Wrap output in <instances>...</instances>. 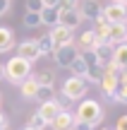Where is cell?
<instances>
[{"label":"cell","mask_w":127,"mask_h":130,"mask_svg":"<svg viewBox=\"0 0 127 130\" xmlns=\"http://www.w3.org/2000/svg\"><path fill=\"white\" fill-rule=\"evenodd\" d=\"M74 118H77V121H82V123L98 125V123L103 121V108H101V104L94 101V99H84V101L79 104V108H77Z\"/></svg>","instance_id":"cell-1"},{"label":"cell","mask_w":127,"mask_h":130,"mask_svg":"<svg viewBox=\"0 0 127 130\" xmlns=\"http://www.w3.org/2000/svg\"><path fill=\"white\" fill-rule=\"evenodd\" d=\"M31 75V63L22 60V58H10L7 63H5V79H10V82L14 84H22L24 79Z\"/></svg>","instance_id":"cell-2"},{"label":"cell","mask_w":127,"mask_h":130,"mask_svg":"<svg viewBox=\"0 0 127 130\" xmlns=\"http://www.w3.org/2000/svg\"><path fill=\"white\" fill-rule=\"evenodd\" d=\"M86 89H89V84L84 77H67L62 82V96L70 101H79V99H84Z\"/></svg>","instance_id":"cell-3"},{"label":"cell","mask_w":127,"mask_h":130,"mask_svg":"<svg viewBox=\"0 0 127 130\" xmlns=\"http://www.w3.org/2000/svg\"><path fill=\"white\" fill-rule=\"evenodd\" d=\"M118 82H120V70L115 68L113 63L106 65L103 68V77H101V82H98V87H101V92L106 94V99L113 96V92L118 89Z\"/></svg>","instance_id":"cell-4"},{"label":"cell","mask_w":127,"mask_h":130,"mask_svg":"<svg viewBox=\"0 0 127 130\" xmlns=\"http://www.w3.org/2000/svg\"><path fill=\"white\" fill-rule=\"evenodd\" d=\"M101 14L108 24H125L127 22V5L120 3H108L106 7H101Z\"/></svg>","instance_id":"cell-5"},{"label":"cell","mask_w":127,"mask_h":130,"mask_svg":"<svg viewBox=\"0 0 127 130\" xmlns=\"http://www.w3.org/2000/svg\"><path fill=\"white\" fill-rule=\"evenodd\" d=\"M17 58H22V60H27V63H36L38 58H41L38 41H36V39H27V41H22L17 46Z\"/></svg>","instance_id":"cell-6"},{"label":"cell","mask_w":127,"mask_h":130,"mask_svg":"<svg viewBox=\"0 0 127 130\" xmlns=\"http://www.w3.org/2000/svg\"><path fill=\"white\" fill-rule=\"evenodd\" d=\"M53 58H55V65H60V68H70V65L79 58V48H77L74 43H72V46H60V48H55Z\"/></svg>","instance_id":"cell-7"},{"label":"cell","mask_w":127,"mask_h":130,"mask_svg":"<svg viewBox=\"0 0 127 130\" xmlns=\"http://www.w3.org/2000/svg\"><path fill=\"white\" fill-rule=\"evenodd\" d=\"M48 34H50L55 48H60V46H72V43H74V31L67 29V27H60V24H58V27H53Z\"/></svg>","instance_id":"cell-8"},{"label":"cell","mask_w":127,"mask_h":130,"mask_svg":"<svg viewBox=\"0 0 127 130\" xmlns=\"http://www.w3.org/2000/svg\"><path fill=\"white\" fill-rule=\"evenodd\" d=\"M62 104L58 101V99H50V101H46V104H41V108H38V116L43 118V121H46V125H50L53 121H55V116L58 113L62 111Z\"/></svg>","instance_id":"cell-9"},{"label":"cell","mask_w":127,"mask_h":130,"mask_svg":"<svg viewBox=\"0 0 127 130\" xmlns=\"http://www.w3.org/2000/svg\"><path fill=\"white\" fill-rule=\"evenodd\" d=\"M74 125H77V118H74V113L67 111V108H62L55 116V121L50 123L53 130H74Z\"/></svg>","instance_id":"cell-10"},{"label":"cell","mask_w":127,"mask_h":130,"mask_svg":"<svg viewBox=\"0 0 127 130\" xmlns=\"http://www.w3.org/2000/svg\"><path fill=\"white\" fill-rule=\"evenodd\" d=\"M113 51H115V46H110L108 41H98V46L94 48V53H96V60H98L101 68L113 63Z\"/></svg>","instance_id":"cell-11"},{"label":"cell","mask_w":127,"mask_h":130,"mask_svg":"<svg viewBox=\"0 0 127 130\" xmlns=\"http://www.w3.org/2000/svg\"><path fill=\"white\" fill-rule=\"evenodd\" d=\"M106 41H108L110 46H120V43H125L127 41V24H110Z\"/></svg>","instance_id":"cell-12"},{"label":"cell","mask_w":127,"mask_h":130,"mask_svg":"<svg viewBox=\"0 0 127 130\" xmlns=\"http://www.w3.org/2000/svg\"><path fill=\"white\" fill-rule=\"evenodd\" d=\"M19 89H22V96L27 99V101H36V92H38V82L34 75H29L27 79H24L22 84H19Z\"/></svg>","instance_id":"cell-13"},{"label":"cell","mask_w":127,"mask_h":130,"mask_svg":"<svg viewBox=\"0 0 127 130\" xmlns=\"http://www.w3.org/2000/svg\"><path fill=\"white\" fill-rule=\"evenodd\" d=\"M82 14V19H91V22H96V19L101 17V7L96 5V0H84V5L82 7H77Z\"/></svg>","instance_id":"cell-14"},{"label":"cell","mask_w":127,"mask_h":130,"mask_svg":"<svg viewBox=\"0 0 127 130\" xmlns=\"http://www.w3.org/2000/svg\"><path fill=\"white\" fill-rule=\"evenodd\" d=\"M82 24V14L79 10H67V12H60V27H67L74 31V27Z\"/></svg>","instance_id":"cell-15"},{"label":"cell","mask_w":127,"mask_h":130,"mask_svg":"<svg viewBox=\"0 0 127 130\" xmlns=\"http://www.w3.org/2000/svg\"><path fill=\"white\" fill-rule=\"evenodd\" d=\"M38 17H41V24H46V27H58L60 24V12H58L55 7H43L41 12H38Z\"/></svg>","instance_id":"cell-16"},{"label":"cell","mask_w":127,"mask_h":130,"mask_svg":"<svg viewBox=\"0 0 127 130\" xmlns=\"http://www.w3.org/2000/svg\"><path fill=\"white\" fill-rule=\"evenodd\" d=\"M14 46H17V43H14V31L7 29V27H0V53L12 51Z\"/></svg>","instance_id":"cell-17"},{"label":"cell","mask_w":127,"mask_h":130,"mask_svg":"<svg viewBox=\"0 0 127 130\" xmlns=\"http://www.w3.org/2000/svg\"><path fill=\"white\" fill-rule=\"evenodd\" d=\"M110 101H118V104H127V70L120 72V82H118V89L113 92Z\"/></svg>","instance_id":"cell-18"},{"label":"cell","mask_w":127,"mask_h":130,"mask_svg":"<svg viewBox=\"0 0 127 130\" xmlns=\"http://www.w3.org/2000/svg\"><path fill=\"white\" fill-rule=\"evenodd\" d=\"M113 65L120 70V72H125V70H127V43L115 46V51H113Z\"/></svg>","instance_id":"cell-19"},{"label":"cell","mask_w":127,"mask_h":130,"mask_svg":"<svg viewBox=\"0 0 127 130\" xmlns=\"http://www.w3.org/2000/svg\"><path fill=\"white\" fill-rule=\"evenodd\" d=\"M79 46H82V51H94L98 46V36L94 34V29H89V31H84L79 36Z\"/></svg>","instance_id":"cell-20"},{"label":"cell","mask_w":127,"mask_h":130,"mask_svg":"<svg viewBox=\"0 0 127 130\" xmlns=\"http://www.w3.org/2000/svg\"><path fill=\"white\" fill-rule=\"evenodd\" d=\"M36 41H38V48H41V56H53V53H55V43H53L50 34H43Z\"/></svg>","instance_id":"cell-21"},{"label":"cell","mask_w":127,"mask_h":130,"mask_svg":"<svg viewBox=\"0 0 127 130\" xmlns=\"http://www.w3.org/2000/svg\"><path fill=\"white\" fill-rule=\"evenodd\" d=\"M36 77L38 84H43V87H55V72L53 70H41L38 75H34Z\"/></svg>","instance_id":"cell-22"},{"label":"cell","mask_w":127,"mask_h":130,"mask_svg":"<svg viewBox=\"0 0 127 130\" xmlns=\"http://www.w3.org/2000/svg\"><path fill=\"white\" fill-rule=\"evenodd\" d=\"M101 77H103V68L101 65H89L86 68V82H94V84H98L101 82Z\"/></svg>","instance_id":"cell-23"},{"label":"cell","mask_w":127,"mask_h":130,"mask_svg":"<svg viewBox=\"0 0 127 130\" xmlns=\"http://www.w3.org/2000/svg\"><path fill=\"white\" fill-rule=\"evenodd\" d=\"M50 99H55V87H43V84H38V92H36V101L46 104V101H50Z\"/></svg>","instance_id":"cell-24"},{"label":"cell","mask_w":127,"mask_h":130,"mask_svg":"<svg viewBox=\"0 0 127 130\" xmlns=\"http://www.w3.org/2000/svg\"><path fill=\"white\" fill-rule=\"evenodd\" d=\"M70 70H72V77H86V63L82 60V58H77V60L70 65Z\"/></svg>","instance_id":"cell-25"},{"label":"cell","mask_w":127,"mask_h":130,"mask_svg":"<svg viewBox=\"0 0 127 130\" xmlns=\"http://www.w3.org/2000/svg\"><path fill=\"white\" fill-rule=\"evenodd\" d=\"M24 27H29V29L41 27V17H38L36 12H27V14H24Z\"/></svg>","instance_id":"cell-26"},{"label":"cell","mask_w":127,"mask_h":130,"mask_svg":"<svg viewBox=\"0 0 127 130\" xmlns=\"http://www.w3.org/2000/svg\"><path fill=\"white\" fill-rule=\"evenodd\" d=\"M77 3H79V0H58L55 10H58V12H67V10H77Z\"/></svg>","instance_id":"cell-27"},{"label":"cell","mask_w":127,"mask_h":130,"mask_svg":"<svg viewBox=\"0 0 127 130\" xmlns=\"http://www.w3.org/2000/svg\"><path fill=\"white\" fill-rule=\"evenodd\" d=\"M79 58L86 63V68H89V65H98V60H96V53H94V51H79Z\"/></svg>","instance_id":"cell-28"},{"label":"cell","mask_w":127,"mask_h":130,"mask_svg":"<svg viewBox=\"0 0 127 130\" xmlns=\"http://www.w3.org/2000/svg\"><path fill=\"white\" fill-rule=\"evenodd\" d=\"M29 125H31V128H38V130H43V128H46V121H43V118L38 116V111H36L31 118H29Z\"/></svg>","instance_id":"cell-29"},{"label":"cell","mask_w":127,"mask_h":130,"mask_svg":"<svg viewBox=\"0 0 127 130\" xmlns=\"http://www.w3.org/2000/svg\"><path fill=\"white\" fill-rule=\"evenodd\" d=\"M41 10H43V3H41V0H27V12H41Z\"/></svg>","instance_id":"cell-30"},{"label":"cell","mask_w":127,"mask_h":130,"mask_svg":"<svg viewBox=\"0 0 127 130\" xmlns=\"http://www.w3.org/2000/svg\"><path fill=\"white\" fill-rule=\"evenodd\" d=\"M74 130H96V125H91V123H82V121H77Z\"/></svg>","instance_id":"cell-31"},{"label":"cell","mask_w":127,"mask_h":130,"mask_svg":"<svg viewBox=\"0 0 127 130\" xmlns=\"http://www.w3.org/2000/svg\"><path fill=\"white\" fill-rule=\"evenodd\" d=\"M115 130H127V116H120V118H118V125H115Z\"/></svg>","instance_id":"cell-32"},{"label":"cell","mask_w":127,"mask_h":130,"mask_svg":"<svg viewBox=\"0 0 127 130\" xmlns=\"http://www.w3.org/2000/svg\"><path fill=\"white\" fill-rule=\"evenodd\" d=\"M7 10H10V3L7 0H0V14H5Z\"/></svg>","instance_id":"cell-33"},{"label":"cell","mask_w":127,"mask_h":130,"mask_svg":"<svg viewBox=\"0 0 127 130\" xmlns=\"http://www.w3.org/2000/svg\"><path fill=\"white\" fill-rule=\"evenodd\" d=\"M41 3H43V7H55L58 0H41Z\"/></svg>","instance_id":"cell-34"},{"label":"cell","mask_w":127,"mask_h":130,"mask_svg":"<svg viewBox=\"0 0 127 130\" xmlns=\"http://www.w3.org/2000/svg\"><path fill=\"white\" fill-rule=\"evenodd\" d=\"M7 125V118H5V113H0V128H5Z\"/></svg>","instance_id":"cell-35"},{"label":"cell","mask_w":127,"mask_h":130,"mask_svg":"<svg viewBox=\"0 0 127 130\" xmlns=\"http://www.w3.org/2000/svg\"><path fill=\"white\" fill-rule=\"evenodd\" d=\"M0 79H5V65H0Z\"/></svg>","instance_id":"cell-36"},{"label":"cell","mask_w":127,"mask_h":130,"mask_svg":"<svg viewBox=\"0 0 127 130\" xmlns=\"http://www.w3.org/2000/svg\"><path fill=\"white\" fill-rule=\"evenodd\" d=\"M113 3H120V5H127V0H113Z\"/></svg>","instance_id":"cell-37"},{"label":"cell","mask_w":127,"mask_h":130,"mask_svg":"<svg viewBox=\"0 0 127 130\" xmlns=\"http://www.w3.org/2000/svg\"><path fill=\"white\" fill-rule=\"evenodd\" d=\"M22 130H38V128H31V125H27V128H22Z\"/></svg>","instance_id":"cell-38"},{"label":"cell","mask_w":127,"mask_h":130,"mask_svg":"<svg viewBox=\"0 0 127 130\" xmlns=\"http://www.w3.org/2000/svg\"><path fill=\"white\" fill-rule=\"evenodd\" d=\"M0 130H12V128H10V125H5V128H0Z\"/></svg>","instance_id":"cell-39"},{"label":"cell","mask_w":127,"mask_h":130,"mask_svg":"<svg viewBox=\"0 0 127 130\" xmlns=\"http://www.w3.org/2000/svg\"><path fill=\"white\" fill-rule=\"evenodd\" d=\"M101 130H108V128H101Z\"/></svg>","instance_id":"cell-40"},{"label":"cell","mask_w":127,"mask_h":130,"mask_svg":"<svg viewBox=\"0 0 127 130\" xmlns=\"http://www.w3.org/2000/svg\"><path fill=\"white\" fill-rule=\"evenodd\" d=\"M7 3H10V0H7Z\"/></svg>","instance_id":"cell-41"},{"label":"cell","mask_w":127,"mask_h":130,"mask_svg":"<svg viewBox=\"0 0 127 130\" xmlns=\"http://www.w3.org/2000/svg\"><path fill=\"white\" fill-rule=\"evenodd\" d=\"M125 43H127V41H125Z\"/></svg>","instance_id":"cell-42"}]
</instances>
